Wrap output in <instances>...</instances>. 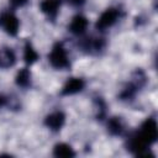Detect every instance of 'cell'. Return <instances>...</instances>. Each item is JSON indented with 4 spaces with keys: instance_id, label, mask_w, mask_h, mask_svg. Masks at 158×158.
Masks as SVG:
<instances>
[{
    "instance_id": "1",
    "label": "cell",
    "mask_w": 158,
    "mask_h": 158,
    "mask_svg": "<svg viewBox=\"0 0 158 158\" xmlns=\"http://www.w3.org/2000/svg\"><path fill=\"white\" fill-rule=\"evenodd\" d=\"M158 138V126L157 121L153 117L147 118L141 127L133 132L127 139V149L136 156L146 154L147 149L157 141Z\"/></svg>"
},
{
    "instance_id": "2",
    "label": "cell",
    "mask_w": 158,
    "mask_h": 158,
    "mask_svg": "<svg viewBox=\"0 0 158 158\" xmlns=\"http://www.w3.org/2000/svg\"><path fill=\"white\" fill-rule=\"evenodd\" d=\"M48 62L56 69H67L70 65L68 53L62 42H58L53 46L52 51L48 54Z\"/></svg>"
},
{
    "instance_id": "3",
    "label": "cell",
    "mask_w": 158,
    "mask_h": 158,
    "mask_svg": "<svg viewBox=\"0 0 158 158\" xmlns=\"http://www.w3.org/2000/svg\"><path fill=\"white\" fill-rule=\"evenodd\" d=\"M120 16H121V11L118 9H116V7L106 9L96 20V23H95L96 30L100 32L106 31L107 28H110L111 26H114L116 23V21L120 19Z\"/></svg>"
},
{
    "instance_id": "4",
    "label": "cell",
    "mask_w": 158,
    "mask_h": 158,
    "mask_svg": "<svg viewBox=\"0 0 158 158\" xmlns=\"http://www.w3.org/2000/svg\"><path fill=\"white\" fill-rule=\"evenodd\" d=\"M0 27L10 36H16L20 28V21L16 15L11 11H5L0 14Z\"/></svg>"
},
{
    "instance_id": "5",
    "label": "cell",
    "mask_w": 158,
    "mask_h": 158,
    "mask_svg": "<svg viewBox=\"0 0 158 158\" xmlns=\"http://www.w3.org/2000/svg\"><path fill=\"white\" fill-rule=\"evenodd\" d=\"M65 123V115L62 111H53L44 118V125L52 131H59Z\"/></svg>"
},
{
    "instance_id": "6",
    "label": "cell",
    "mask_w": 158,
    "mask_h": 158,
    "mask_svg": "<svg viewBox=\"0 0 158 158\" xmlns=\"http://www.w3.org/2000/svg\"><path fill=\"white\" fill-rule=\"evenodd\" d=\"M85 86V81L81 78H70L67 80V83L64 84L60 94L64 96H69V95H74L80 93Z\"/></svg>"
},
{
    "instance_id": "7",
    "label": "cell",
    "mask_w": 158,
    "mask_h": 158,
    "mask_svg": "<svg viewBox=\"0 0 158 158\" xmlns=\"http://www.w3.org/2000/svg\"><path fill=\"white\" fill-rule=\"evenodd\" d=\"M88 25H89V22H88V19L85 16H83V15H75L72 19L70 23H69V31L73 35H75V36H81L86 31Z\"/></svg>"
},
{
    "instance_id": "8",
    "label": "cell",
    "mask_w": 158,
    "mask_h": 158,
    "mask_svg": "<svg viewBox=\"0 0 158 158\" xmlns=\"http://www.w3.org/2000/svg\"><path fill=\"white\" fill-rule=\"evenodd\" d=\"M60 7V0H43L40 4L41 11L51 20H54Z\"/></svg>"
},
{
    "instance_id": "9",
    "label": "cell",
    "mask_w": 158,
    "mask_h": 158,
    "mask_svg": "<svg viewBox=\"0 0 158 158\" xmlns=\"http://www.w3.org/2000/svg\"><path fill=\"white\" fill-rule=\"evenodd\" d=\"M105 47V41L104 38H85L81 42V48L85 49L88 53L93 52H100Z\"/></svg>"
},
{
    "instance_id": "10",
    "label": "cell",
    "mask_w": 158,
    "mask_h": 158,
    "mask_svg": "<svg viewBox=\"0 0 158 158\" xmlns=\"http://www.w3.org/2000/svg\"><path fill=\"white\" fill-rule=\"evenodd\" d=\"M107 131L111 136H120L123 133V123L120 117H111L107 121Z\"/></svg>"
},
{
    "instance_id": "11",
    "label": "cell",
    "mask_w": 158,
    "mask_h": 158,
    "mask_svg": "<svg viewBox=\"0 0 158 158\" xmlns=\"http://www.w3.org/2000/svg\"><path fill=\"white\" fill-rule=\"evenodd\" d=\"M53 154L59 158H69V157H74L75 152L67 143H57L53 148Z\"/></svg>"
},
{
    "instance_id": "12",
    "label": "cell",
    "mask_w": 158,
    "mask_h": 158,
    "mask_svg": "<svg viewBox=\"0 0 158 158\" xmlns=\"http://www.w3.org/2000/svg\"><path fill=\"white\" fill-rule=\"evenodd\" d=\"M37 59H38V53L36 52V49L33 48L31 42L27 41L25 43V48H23V60H25V63L31 65V64L36 63Z\"/></svg>"
},
{
    "instance_id": "13",
    "label": "cell",
    "mask_w": 158,
    "mask_h": 158,
    "mask_svg": "<svg viewBox=\"0 0 158 158\" xmlns=\"http://www.w3.org/2000/svg\"><path fill=\"white\" fill-rule=\"evenodd\" d=\"M16 84L21 88H27L31 85V72L27 68H22L16 74Z\"/></svg>"
},
{
    "instance_id": "14",
    "label": "cell",
    "mask_w": 158,
    "mask_h": 158,
    "mask_svg": "<svg viewBox=\"0 0 158 158\" xmlns=\"http://www.w3.org/2000/svg\"><path fill=\"white\" fill-rule=\"evenodd\" d=\"M16 60V56L14 53V51L11 48H5L2 52V56H0V65L7 68L15 64Z\"/></svg>"
},
{
    "instance_id": "15",
    "label": "cell",
    "mask_w": 158,
    "mask_h": 158,
    "mask_svg": "<svg viewBox=\"0 0 158 158\" xmlns=\"http://www.w3.org/2000/svg\"><path fill=\"white\" fill-rule=\"evenodd\" d=\"M9 2L12 7H22L28 2V0H9Z\"/></svg>"
},
{
    "instance_id": "16",
    "label": "cell",
    "mask_w": 158,
    "mask_h": 158,
    "mask_svg": "<svg viewBox=\"0 0 158 158\" xmlns=\"http://www.w3.org/2000/svg\"><path fill=\"white\" fill-rule=\"evenodd\" d=\"M70 5H73V6H81V5H84V2H85V0H67Z\"/></svg>"
},
{
    "instance_id": "17",
    "label": "cell",
    "mask_w": 158,
    "mask_h": 158,
    "mask_svg": "<svg viewBox=\"0 0 158 158\" xmlns=\"http://www.w3.org/2000/svg\"><path fill=\"white\" fill-rule=\"evenodd\" d=\"M5 104H6V98L2 96V95H0V107H2Z\"/></svg>"
}]
</instances>
